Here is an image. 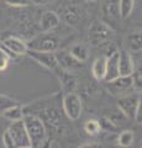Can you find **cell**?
I'll use <instances>...</instances> for the list:
<instances>
[{"mask_svg":"<svg viewBox=\"0 0 142 148\" xmlns=\"http://www.w3.org/2000/svg\"><path fill=\"white\" fill-rule=\"evenodd\" d=\"M22 121H24L26 132L30 138L31 148L42 147L48 140V131L43 121L36 114L31 112H25Z\"/></svg>","mask_w":142,"mask_h":148,"instance_id":"cell-1","label":"cell"},{"mask_svg":"<svg viewBox=\"0 0 142 148\" xmlns=\"http://www.w3.org/2000/svg\"><path fill=\"white\" fill-rule=\"evenodd\" d=\"M27 43L29 49L41 52H56L61 47V38L53 31H42L40 35L30 40Z\"/></svg>","mask_w":142,"mask_h":148,"instance_id":"cell-2","label":"cell"},{"mask_svg":"<svg viewBox=\"0 0 142 148\" xmlns=\"http://www.w3.org/2000/svg\"><path fill=\"white\" fill-rule=\"evenodd\" d=\"M114 35H115V32L108 24H105L100 20H95L91 22V25L88 29L89 45L93 46V47L102 46L108 41H111L114 38Z\"/></svg>","mask_w":142,"mask_h":148,"instance_id":"cell-3","label":"cell"},{"mask_svg":"<svg viewBox=\"0 0 142 148\" xmlns=\"http://www.w3.org/2000/svg\"><path fill=\"white\" fill-rule=\"evenodd\" d=\"M62 108L64 111L66 116L71 121H77L82 116L83 111V103H82L80 96L75 92H66V95L62 99Z\"/></svg>","mask_w":142,"mask_h":148,"instance_id":"cell-4","label":"cell"},{"mask_svg":"<svg viewBox=\"0 0 142 148\" xmlns=\"http://www.w3.org/2000/svg\"><path fill=\"white\" fill-rule=\"evenodd\" d=\"M140 104H141V92L140 91H134V92L125 94V95L120 96L117 100L119 110L129 120L135 119L136 110Z\"/></svg>","mask_w":142,"mask_h":148,"instance_id":"cell-5","label":"cell"},{"mask_svg":"<svg viewBox=\"0 0 142 148\" xmlns=\"http://www.w3.org/2000/svg\"><path fill=\"white\" fill-rule=\"evenodd\" d=\"M105 88H106V90L109 91V94L120 98V96L129 94V92H131V90H134L132 78H131V75H127V77L119 75L115 79L105 82Z\"/></svg>","mask_w":142,"mask_h":148,"instance_id":"cell-6","label":"cell"},{"mask_svg":"<svg viewBox=\"0 0 142 148\" xmlns=\"http://www.w3.org/2000/svg\"><path fill=\"white\" fill-rule=\"evenodd\" d=\"M14 141V148H31V142L22 120L12 121L8 128Z\"/></svg>","mask_w":142,"mask_h":148,"instance_id":"cell-7","label":"cell"},{"mask_svg":"<svg viewBox=\"0 0 142 148\" xmlns=\"http://www.w3.org/2000/svg\"><path fill=\"white\" fill-rule=\"evenodd\" d=\"M0 46L6 51V52L10 54V57L16 58L19 56H24L27 53L29 47H27V43L24 40L19 38L16 36H8L5 38L1 40Z\"/></svg>","mask_w":142,"mask_h":148,"instance_id":"cell-8","label":"cell"},{"mask_svg":"<svg viewBox=\"0 0 142 148\" xmlns=\"http://www.w3.org/2000/svg\"><path fill=\"white\" fill-rule=\"evenodd\" d=\"M54 54H56L58 67L66 72L73 73V72L79 71L83 67V63L73 57L68 49H57L54 52Z\"/></svg>","mask_w":142,"mask_h":148,"instance_id":"cell-9","label":"cell"},{"mask_svg":"<svg viewBox=\"0 0 142 148\" xmlns=\"http://www.w3.org/2000/svg\"><path fill=\"white\" fill-rule=\"evenodd\" d=\"M26 54H29L34 61H36L40 66L45 67L46 69H48V71H52V72L56 73L59 69L54 52H41V51L29 49Z\"/></svg>","mask_w":142,"mask_h":148,"instance_id":"cell-10","label":"cell"},{"mask_svg":"<svg viewBox=\"0 0 142 148\" xmlns=\"http://www.w3.org/2000/svg\"><path fill=\"white\" fill-rule=\"evenodd\" d=\"M117 64H119V74L122 77L131 75L135 71V63L134 59H132V56L126 49L119 51Z\"/></svg>","mask_w":142,"mask_h":148,"instance_id":"cell-11","label":"cell"},{"mask_svg":"<svg viewBox=\"0 0 142 148\" xmlns=\"http://www.w3.org/2000/svg\"><path fill=\"white\" fill-rule=\"evenodd\" d=\"M61 17L57 12L47 10L45 11L40 18V29L41 31H53L59 26Z\"/></svg>","mask_w":142,"mask_h":148,"instance_id":"cell-12","label":"cell"},{"mask_svg":"<svg viewBox=\"0 0 142 148\" xmlns=\"http://www.w3.org/2000/svg\"><path fill=\"white\" fill-rule=\"evenodd\" d=\"M117 58H119V49L106 57V72H105V77H104L103 82L113 80L120 75V74H119Z\"/></svg>","mask_w":142,"mask_h":148,"instance_id":"cell-13","label":"cell"},{"mask_svg":"<svg viewBox=\"0 0 142 148\" xmlns=\"http://www.w3.org/2000/svg\"><path fill=\"white\" fill-rule=\"evenodd\" d=\"M56 75L58 77L59 82H61L63 90L66 92L73 91V89H74L75 85H77V80H75V78L72 75V73L66 72V71H63V69L59 68L56 72Z\"/></svg>","mask_w":142,"mask_h":148,"instance_id":"cell-14","label":"cell"},{"mask_svg":"<svg viewBox=\"0 0 142 148\" xmlns=\"http://www.w3.org/2000/svg\"><path fill=\"white\" fill-rule=\"evenodd\" d=\"M105 72H106V57L100 56V57L94 59L93 66H91V74L97 80L103 82L105 77Z\"/></svg>","mask_w":142,"mask_h":148,"instance_id":"cell-15","label":"cell"},{"mask_svg":"<svg viewBox=\"0 0 142 148\" xmlns=\"http://www.w3.org/2000/svg\"><path fill=\"white\" fill-rule=\"evenodd\" d=\"M126 51L129 52H140L142 48V36L141 31H135L132 34H129L125 40Z\"/></svg>","mask_w":142,"mask_h":148,"instance_id":"cell-16","label":"cell"},{"mask_svg":"<svg viewBox=\"0 0 142 148\" xmlns=\"http://www.w3.org/2000/svg\"><path fill=\"white\" fill-rule=\"evenodd\" d=\"M1 115L6 120H9L10 122H12V121L22 120V117H24V115H25V111L19 104H14V105L9 106V108H6L4 110L1 112Z\"/></svg>","mask_w":142,"mask_h":148,"instance_id":"cell-17","label":"cell"},{"mask_svg":"<svg viewBox=\"0 0 142 148\" xmlns=\"http://www.w3.org/2000/svg\"><path fill=\"white\" fill-rule=\"evenodd\" d=\"M68 51L73 57L82 63H84L89 57V47L84 43H74Z\"/></svg>","mask_w":142,"mask_h":148,"instance_id":"cell-18","label":"cell"},{"mask_svg":"<svg viewBox=\"0 0 142 148\" xmlns=\"http://www.w3.org/2000/svg\"><path fill=\"white\" fill-rule=\"evenodd\" d=\"M63 20L69 26L77 25L80 21V10L75 6H68L63 12Z\"/></svg>","mask_w":142,"mask_h":148,"instance_id":"cell-19","label":"cell"},{"mask_svg":"<svg viewBox=\"0 0 142 148\" xmlns=\"http://www.w3.org/2000/svg\"><path fill=\"white\" fill-rule=\"evenodd\" d=\"M135 6V0H119L117 1V9H119V16L121 18L130 17L132 10Z\"/></svg>","mask_w":142,"mask_h":148,"instance_id":"cell-20","label":"cell"},{"mask_svg":"<svg viewBox=\"0 0 142 148\" xmlns=\"http://www.w3.org/2000/svg\"><path fill=\"white\" fill-rule=\"evenodd\" d=\"M135 140V133L131 130H123L117 136V145L120 147H130Z\"/></svg>","mask_w":142,"mask_h":148,"instance_id":"cell-21","label":"cell"},{"mask_svg":"<svg viewBox=\"0 0 142 148\" xmlns=\"http://www.w3.org/2000/svg\"><path fill=\"white\" fill-rule=\"evenodd\" d=\"M84 131L88 133L89 136H98L100 133V131H102L99 120L90 119V120H88V121H85V123H84Z\"/></svg>","mask_w":142,"mask_h":148,"instance_id":"cell-22","label":"cell"},{"mask_svg":"<svg viewBox=\"0 0 142 148\" xmlns=\"http://www.w3.org/2000/svg\"><path fill=\"white\" fill-rule=\"evenodd\" d=\"M99 123H100V127L102 130H105V131H110V132H114L117 130V123L114 122L113 120H110L108 117H103L99 120Z\"/></svg>","mask_w":142,"mask_h":148,"instance_id":"cell-23","label":"cell"},{"mask_svg":"<svg viewBox=\"0 0 142 148\" xmlns=\"http://www.w3.org/2000/svg\"><path fill=\"white\" fill-rule=\"evenodd\" d=\"M10 54H9L1 46H0V72H4L10 63Z\"/></svg>","mask_w":142,"mask_h":148,"instance_id":"cell-24","label":"cell"},{"mask_svg":"<svg viewBox=\"0 0 142 148\" xmlns=\"http://www.w3.org/2000/svg\"><path fill=\"white\" fill-rule=\"evenodd\" d=\"M131 78H132V85H134V90L141 92V86H142L141 68L137 69V71H134V73L131 74Z\"/></svg>","mask_w":142,"mask_h":148,"instance_id":"cell-25","label":"cell"},{"mask_svg":"<svg viewBox=\"0 0 142 148\" xmlns=\"http://www.w3.org/2000/svg\"><path fill=\"white\" fill-rule=\"evenodd\" d=\"M14 104H17V103L14 99H11L10 96L0 94V114H1L6 108H9V106H11Z\"/></svg>","mask_w":142,"mask_h":148,"instance_id":"cell-26","label":"cell"},{"mask_svg":"<svg viewBox=\"0 0 142 148\" xmlns=\"http://www.w3.org/2000/svg\"><path fill=\"white\" fill-rule=\"evenodd\" d=\"M4 3L11 8H25L32 5L30 0H4Z\"/></svg>","mask_w":142,"mask_h":148,"instance_id":"cell-27","label":"cell"},{"mask_svg":"<svg viewBox=\"0 0 142 148\" xmlns=\"http://www.w3.org/2000/svg\"><path fill=\"white\" fill-rule=\"evenodd\" d=\"M1 142H3V146L4 147H6V148H14V141H12V137L10 135V132H9V130H6V131L3 133Z\"/></svg>","mask_w":142,"mask_h":148,"instance_id":"cell-28","label":"cell"},{"mask_svg":"<svg viewBox=\"0 0 142 148\" xmlns=\"http://www.w3.org/2000/svg\"><path fill=\"white\" fill-rule=\"evenodd\" d=\"M31 4H34V5H46V4H49L54 1V0H30Z\"/></svg>","mask_w":142,"mask_h":148,"instance_id":"cell-29","label":"cell"},{"mask_svg":"<svg viewBox=\"0 0 142 148\" xmlns=\"http://www.w3.org/2000/svg\"><path fill=\"white\" fill-rule=\"evenodd\" d=\"M85 1H94V0H85Z\"/></svg>","mask_w":142,"mask_h":148,"instance_id":"cell-30","label":"cell"}]
</instances>
